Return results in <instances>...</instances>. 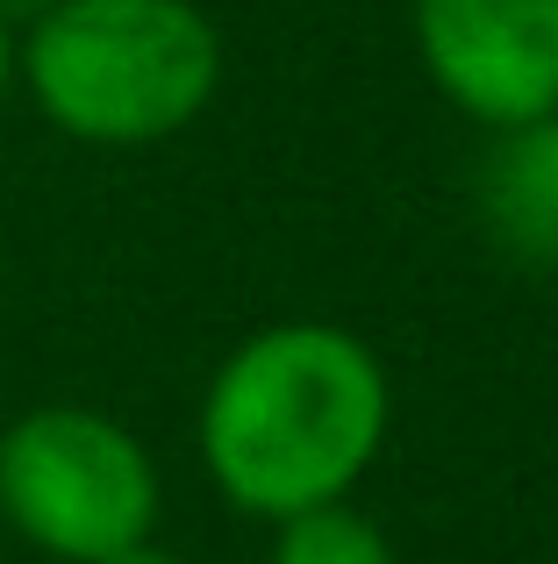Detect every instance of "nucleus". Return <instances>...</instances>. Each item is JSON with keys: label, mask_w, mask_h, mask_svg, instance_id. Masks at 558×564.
Listing matches in <instances>:
<instances>
[{"label": "nucleus", "mask_w": 558, "mask_h": 564, "mask_svg": "<svg viewBox=\"0 0 558 564\" xmlns=\"http://www.w3.org/2000/svg\"><path fill=\"white\" fill-rule=\"evenodd\" d=\"M387 365L336 322H272L215 365L201 393V465L237 514L351 500L387 443Z\"/></svg>", "instance_id": "nucleus-1"}, {"label": "nucleus", "mask_w": 558, "mask_h": 564, "mask_svg": "<svg viewBox=\"0 0 558 564\" xmlns=\"http://www.w3.org/2000/svg\"><path fill=\"white\" fill-rule=\"evenodd\" d=\"M416 43L473 122L523 129L558 115V0H416Z\"/></svg>", "instance_id": "nucleus-4"}, {"label": "nucleus", "mask_w": 558, "mask_h": 564, "mask_svg": "<svg viewBox=\"0 0 558 564\" xmlns=\"http://www.w3.org/2000/svg\"><path fill=\"white\" fill-rule=\"evenodd\" d=\"M272 564H394V543L373 514H358L351 500H330V508H308L272 522Z\"/></svg>", "instance_id": "nucleus-6"}, {"label": "nucleus", "mask_w": 558, "mask_h": 564, "mask_svg": "<svg viewBox=\"0 0 558 564\" xmlns=\"http://www.w3.org/2000/svg\"><path fill=\"white\" fill-rule=\"evenodd\" d=\"M487 229L537 272H558V115L502 129L487 172H480Z\"/></svg>", "instance_id": "nucleus-5"}, {"label": "nucleus", "mask_w": 558, "mask_h": 564, "mask_svg": "<svg viewBox=\"0 0 558 564\" xmlns=\"http://www.w3.org/2000/svg\"><path fill=\"white\" fill-rule=\"evenodd\" d=\"M22 79L65 137L137 151L215 100L223 43L194 0H51L22 43Z\"/></svg>", "instance_id": "nucleus-2"}, {"label": "nucleus", "mask_w": 558, "mask_h": 564, "mask_svg": "<svg viewBox=\"0 0 558 564\" xmlns=\"http://www.w3.org/2000/svg\"><path fill=\"white\" fill-rule=\"evenodd\" d=\"M100 564H186V557L158 551V543H137V551H115V557H100Z\"/></svg>", "instance_id": "nucleus-7"}, {"label": "nucleus", "mask_w": 558, "mask_h": 564, "mask_svg": "<svg viewBox=\"0 0 558 564\" xmlns=\"http://www.w3.org/2000/svg\"><path fill=\"white\" fill-rule=\"evenodd\" d=\"M14 79V36H8V22H0V86Z\"/></svg>", "instance_id": "nucleus-8"}, {"label": "nucleus", "mask_w": 558, "mask_h": 564, "mask_svg": "<svg viewBox=\"0 0 558 564\" xmlns=\"http://www.w3.org/2000/svg\"><path fill=\"white\" fill-rule=\"evenodd\" d=\"M0 522L57 564H100L158 529V465L100 408H29L0 429Z\"/></svg>", "instance_id": "nucleus-3"}]
</instances>
